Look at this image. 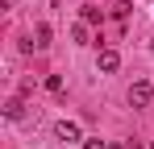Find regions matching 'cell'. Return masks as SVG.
Wrapping results in <instances>:
<instances>
[{
  "mask_svg": "<svg viewBox=\"0 0 154 149\" xmlns=\"http://www.w3.org/2000/svg\"><path fill=\"white\" fill-rule=\"evenodd\" d=\"M150 99H154V83L150 79H137V83L129 87V104H133V108H146Z\"/></svg>",
  "mask_w": 154,
  "mask_h": 149,
  "instance_id": "cell-1",
  "label": "cell"
},
{
  "mask_svg": "<svg viewBox=\"0 0 154 149\" xmlns=\"http://www.w3.org/2000/svg\"><path fill=\"white\" fill-rule=\"evenodd\" d=\"M96 66H100L104 74L121 71V54H117V50H100V54H96Z\"/></svg>",
  "mask_w": 154,
  "mask_h": 149,
  "instance_id": "cell-2",
  "label": "cell"
},
{
  "mask_svg": "<svg viewBox=\"0 0 154 149\" xmlns=\"http://www.w3.org/2000/svg\"><path fill=\"white\" fill-rule=\"evenodd\" d=\"M54 137H58V141H83L75 120H58V124H54Z\"/></svg>",
  "mask_w": 154,
  "mask_h": 149,
  "instance_id": "cell-3",
  "label": "cell"
},
{
  "mask_svg": "<svg viewBox=\"0 0 154 149\" xmlns=\"http://www.w3.org/2000/svg\"><path fill=\"white\" fill-rule=\"evenodd\" d=\"M21 112H25V104H21V99H8V104H4V116H8V120H17Z\"/></svg>",
  "mask_w": 154,
  "mask_h": 149,
  "instance_id": "cell-4",
  "label": "cell"
},
{
  "mask_svg": "<svg viewBox=\"0 0 154 149\" xmlns=\"http://www.w3.org/2000/svg\"><path fill=\"white\" fill-rule=\"evenodd\" d=\"M33 46H38V50L50 46V25H38V42H33Z\"/></svg>",
  "mask_w": 154,
  "mask_h": 149,
  "instance_id": "cell-5",
  "label": "cell"
},
{
  "mask_svg": "<svg viewBox=\"0 0 154 149\" xmlns=\"http://www.w3.org/2000/svg\"><path fill=\"white\" fill-rule=\"evenodd\" d=\"M83 21H88V25H96V21H100V8H92V4H88V8H83Z\"/></svg>",
  "mask_w": 154,
  "mask_h": 149,
  "instance_id": "cell-6",
  "label": "cell"
},
{
  "mask_svg": "<svg viewBox=\"0 0 154 149\" xmlns=\"http://www.w3.org/2000/svg\"><path fill=\"white\" fill-rule=\"evenodd\" d=\"M83 149H108V145H104L100 137H92V141H83Z\"/></svg>",
  "mask_w": 154,
  "mask_h": 149,
  "instance_id": "cell-7",
  "label": "cell"
}]
</instances>
